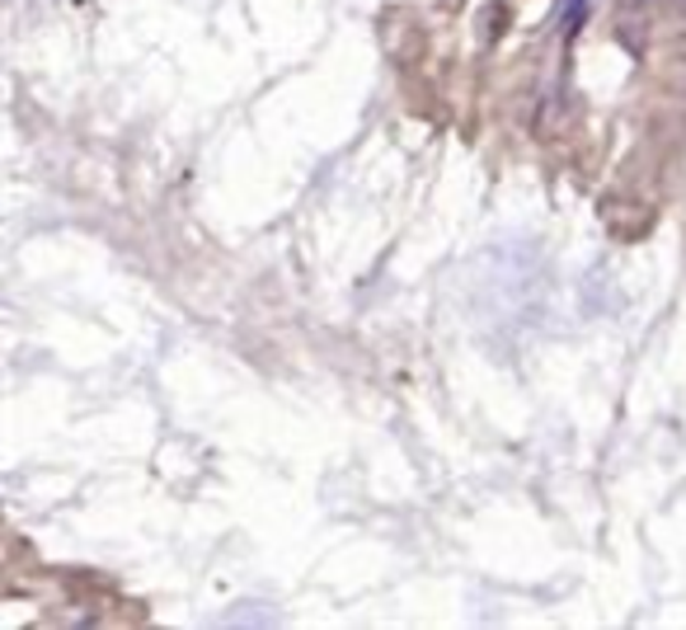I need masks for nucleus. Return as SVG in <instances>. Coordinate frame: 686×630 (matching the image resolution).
Wrapping results in <instances>:
<instances>
[{"instance_id":"nucleus-1","label":"nucleus","mask_w":686,"mask_h":630,"mask_svg":"<svg viewBox=\"0 0 686 630\" xmlns=\"http://www.w3.org/2000/svg\"><path fill=\"white\" fill-rule=\"evenodd\" d=\"M588 6H592V0H569V6H565V20H559V33H565V39H574L578 24L588 20Z\"/></svg>"}]
</instances>
